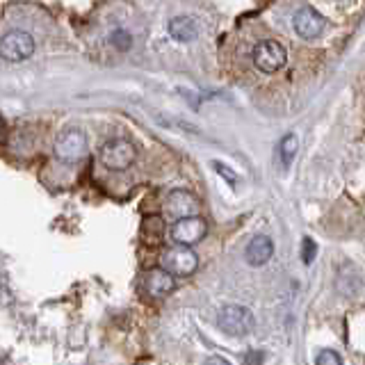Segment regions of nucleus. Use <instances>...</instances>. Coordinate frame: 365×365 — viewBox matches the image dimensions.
<instances>
[{"mask_svg":"<svg viewBox=\"0 0 365 365\" xmlns=\"http://www.w3.org/2000/svg\"><path fill=\"white\" fill-rule=\"evenodd\" d=\"M217 322L221 326V331L228 336H247L256 326V317L247 306H237V304H228L219 310Z\"/></svg>","mask_w":365,"mask_h":365,"instance_id":"obj_1","label":"nucleus"},{"mask_svg":"<svg viewBox=\"0 0 365 365\" xmlns=\"http://www.w3.org/2000/svg\"><path fill=\"white\" fill-rule=\"evenodd\" d=\"M160 267L169 274H174V277H192L199 267V258L190 247L176 244V247L167 249L160 256Z\"/></svg>","mask_w":365,"mask_h":365,"instance_id":"obj_2","label":"nucleus"},{"mask_svg":"<svg viewBox=\"0 0 365 365\" xmlns=\"http://www.w3.org/2000/svg\"><path fill=\"white\" fill-rule=\"evenodd\" d=\"M135 158H137L135 144L128 141V139H124V137L110 139L101 148V162L108 169H115V171L128 169L132 162H135Z\"/></svg>","mask_w":365,"mask_h":365,"instance_id":"obj_3","label":"nucleus"},{"mask_svg":"<svg viewBox=\"0 0 365 365\" xmlns=\"http://www.w3.org/2000/svg\"><path fill=\"white\" fill-rule=\"evenodd\" d=\"M34 53V39L23 30H10L0 39V57L7 62H23Z\"/></svg>","mask_w":365,"mask_h":365,"instance_id":"obj_4","label":"nucleus"},{"mask_svg":"<svg viewBox=\"0 0 365 365\" xmlns=\"http://www.w3.org/2000/svg\"><path fill=\"white\" fill-rule=\"evenodd\" d=\"M87 153V137L83 130L69 128L55 139V155L62 162H78Z\"/></svg>","mask_w":365,"mask_h":365,"instance_id":"obj_5","label":"nucleus"},{"mask_svg":"<svg viewBox=\"0 0 365 365\" xmlns=\"http://www.w3.org/2000/svg\"><path fill=\"white\" fill-rule=\"evenodd\" d=\"M206 230H208L206 219L199 217V215H190V217H181L174 221V226H171V240L176 244L192 247V244L204 240Z\"/></svg>","mask_w":365,"mask_h":365,"instance_id":"obj_6","label":"nucleus"},{"mask_svg":"<svg viewBox=\"0 0 365 365\" xmlns=\"http://www.w3.org/2000/svg\"><path fill=\"white\" fill-rule=\"evenodd\" d=\"M288 53L279 41H260L253 48V64L263 73H277L283 64H286Z\"/></svg>","mask_w":365,"mask_h":365,"instance_id":"obj_7","label":"nucleus"},{"mask_svg":"<svg viewBox=\"0 0 365 365\" xmlns=\"http://www.w3.org/2000/svg\"><path fill=\"white\" fill-rule=\"evenodd\" d=\"M165 208H167V213L171 215V217H176V219L190 217V215H199V210H201L199 199L195 195H190V192H185V190H171Z\"/></svg>","mask_w":365,"mask_h":365,"instance_id":"obj_8","label":"nucleus"},{"mask_svg":"<svg viewBox=\"0 0 365 365\" xmlns=\"http://www.w3.org/2000/svg\"><path fill=\"white\" fill-rule=\"evenodd\" d=\"M295 30L304 39H315L324 30V17L317 14L313 7H304L295 14Z\"/></svg>","mask_w":365,"mask_h":365,"instance_id":"obj_9","label":"nucleus"},{"mask_svg":"<svg viewBox=\"0 0 365 365\" xmlns=\"http://www.w3.org/2000/svg\"><path fill=\"white\" fill-rule=\"evenodd\" d=\"M272 256H274V242L267 235H256L247 244V251H244V258H247V263L253 267L270 263Z\"/></svg>","mask_w":365,"mask_h":365,"instance_id":"obj_10","label":"nucleus"},{"mask_svg":"<svg viewBox=\"0 0 365 365\" xmlns=\"http://www.w3.org/2000/svg\"><path fill=\"white\" fill-rule=\"evenodd\" d=\"M174 288H176V277H174V274H169L167 270H162V267H158V270H151L146 274V290L153 297H165Z\"/></svg>","mask_w":365,"mask_h":365,"instance_id":"obj_11","label":"nucleus"},{"mask_svg":"<svg viewBox=\"0 0 365 365\" xmlns=\"http://www.w3.org/2000/svg\"><path fill=\"white\" fill-rule=\"evenodd\" d=\"M197 23L192 19L188 17H176V19H171L169 21V34L174 37L176 41H192V39H197Z\"/></svg>","mask_w":365,"mask_h":365,"instance_id":"obj_12","label":"nucleus"},{"mask_svg":"<svg viewBox=\"0 0 365 365\" xmlns=\"http://www.w3.org/2000/svg\"><path fill=\"white\" fill-rule=\"evenodd\" d=\"M295 153H297V137L286 135L279 144V158L283 162V167H290V162L295 160Z\"/></svg>","mask_w":365,"mask_h":365,"instance_id":"obj_13","label":"nucleus"},{"mask_svg":"<svg viewBox=\"0 0 365 365\" xmlns=\"http://www.w3.org/2000/svg\"><path fill=\"white\" fill-rule=\"evenodd\" d=\"M110 41H112V46L119 48V50H128L130 43H132L130 34L126 32V30H115V32L110 34Z\"/></svg>","mask_w":365,"mask_h":365,"instance_id":"obj_14","label":"nucleus"},{"mask_svg":"<svg viewBox=\"0 0 365 365\" xmlns=\"http://www.w3.org/2000/svg\"><path fill=\"white\" fill-rule=\"evenodd\" d=\"M315 363L317 365H340L342 363V359L336 354V352H331V349H324V352H319L317 354V359H315Z\"/></svg>","mask_w":365,"mask_h":365,"instance_id":"obj_15","label":"nucleus"},{"mask_svg":"<svg viewBox=\"0 0 365 365\" xmlns=\"http://www.w3.org/2000/svg\"><path fill=\"white\" fill-rule=\"evenodd\" d=\"M313 256H315V242H313L310 237H304V247H302V258H304V263L310 265V263H313Z\"/></svg>","mask_w":365,"mask_h":365,"instance_id":"obj_16","label":"nucleus"},{"mask_svg":"<svg viewBox=\"0 0 365 365\" xmlns=\"http://www.w3.org/2000/svg\"><path fill=\"white\" fill-rule=\"evenodd\" d=\"M213 167H215V171H217L219 176H224L228 183H237V176H235L233 171H230L226 165H221V162H217V160H215V162H213Z\"/></svg>","mask_w":365,"mask_h":365,"instance_id":"obj_17","label":"nucleus"},{"mask_svg":"<svg viewBox=\"0 0 365 365\" xmlns=\"http://www.w3.org/2000/svg\"><path fill=\"white\" fill-rule=\"evenodd\" d=\"M0 137H3V119H0Z\"/></svg>","mask_w":365,"mask_h":365,"instance_id":"obj_18","label":"nucleus"}]
</instances>
